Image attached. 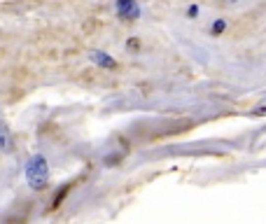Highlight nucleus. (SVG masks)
I'll list each match as a JSON object with an SVG mask.
<instances>
[{
  "label": "nucleus",
  "instance_id": "nucleus-1",
  "mask_svg": "<svg viewBox=\"0 0 266 224\" xmlns=\"http://www.w3.org/2000/svg\"><path fill=\"white\" fill-rule=\"evenodd\" d=\"M47 180H49V166H47V159L35 154L31 157L26 163V182L28 187H33L35 192L47 187Z\"/></svg>",
  "mask_w": 266,
  "mask_h": 224
},
{
  "label": "nucleus",
  "instance_id": "nucleus-2",
  "mask_svg": "<svg viewBox=\"0 0 266 224\" xmlns=\"http://www.w3.org/2000/svg\"><path fill=\"white\" fill-rule=\"evenodd\" d=\"M117 14L122 19L133 21V19L140 17V7L135 5V0H117Z\"/></svg>",
  "mask_w": 266,
  "mask_h": 224
},
{
  "label": "nucleus",
  "instance_id": "nucleus-3",
  "mask_svg": "<svg viewBox=\"0 0 266 224\" xmlns=\"http://www.w3.org/2000/svg\"><path fill=\"white\" fill-rule=\"evenodd\" d=\"M0 150H5V152H9V150H12V135H9L7 122H5L2 112H0Z\"/></svg>",
  "mask_w": 266,
  "mask_h": 224
},
{
  "label": "nucleus",
  "instance_id": "nucleus-4",
  "mask_svg": "<svg viewBox=\"0 0 266 224\" xmlns=\"http://www.w3.org/2000/svg\"><path fill=\"white\" fill-rule=\"evenodd\" d=\"M89 59L96 63V65H100V68H115V65H117L115 59H112L110 54H105V52H91Z\"/></svg>",
  "mask_w": 266,
  "mask_h": 224
},
{
  "label": "nucleus",
  "instance_id": "nucleus-5",
  "mask_svg": "<svg viewBox=\"0 0 266 224\" xmlns=\"http://www.w3.org/2000/svg\"><path fill=\"white\" fill-rule=\"evenodd\" d=\"M252 115H257V117H266V105H262V108H255V110H252Z\"/></svg>",
  "mask_w": 266,
  "mask_h": 224
},
{
  "label": "nucleus",
  "instance_id": "nucleus-6",
  "mask_svg": "<svg viewBox=\"0 0 266 224\" xmlns=\"http://www.w3.org/2000/svg\"><path fill=\"white\" fill-rule=\"evenodd\" d=\"M222 31H224V21H217L213 26V33H222Z\"/></svg>",
  "mask_w": 266,
  "mask_h": 224
}]
</instances>
